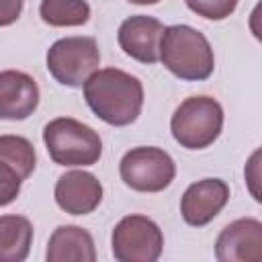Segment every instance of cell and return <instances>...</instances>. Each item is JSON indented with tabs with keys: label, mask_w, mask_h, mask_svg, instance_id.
<instances>
[{
	"label": "cell",
	"mask_w": 262,
	"mask_h": 262,
	"mask_svg": "<svg viewBox=\"0 0 262 262\" xmlns=\"http://www.w3.org/2000/svg\"><path fill=\"white\" fill-rule=\"evenodd\" d=\"M20 186L23 178L18 176V172L0 160V207L10 205L18 196Z\"/></svg>",
	"instance_id": "cell-18"
},
{
	"label": "cell",
	"mask_w": 262,
	"mask_h": 262,
	"mask_svg": "<svg viewBox=\"0 0 262 262\" xmlns=\"http://www.w3.org/2000/svg\"><path fill=\"white\" fill-rule=\"evenodd\" d=\"M39 14L51 27H80L90 18L86 0H41Z\"/></svg>",
	"instance_id": "cell-15"
},
{
	"label": "cell",
	"mask_w": 262,
	"mask_h": 262,
	"mask_svg": "<svg viewBox=\"0 0 262 262\" xmlns=\"http://www.w3.org/2000/svg\"><path fill=\"white\" fill-rule=\"evenodd\" d=\"M53 194L61 211L70 215H88L102 201V184L90 172L72 170L57 178Z\"/></svg>",
	"instance_id": "cell-11"
},
{
	"label": "cell",
	"mask_w": 262,
	"mask_h": 262,
	"mask_svg": "<svg viewBox=\"0 0 262 262\" xmlns=\"http://www.w3.org/2000/svg\"><path fill=\"white\" fill-rule=\"evenodd\" d=\"M111 248L119 262H156L164 248V235L154 219L127 215L115 225Z\"/></svg>",
	"instance_id": "cell-7"
},
{
	"label": "cell",
	"mask_w": 262,
	"mask_h": 262,
	"mask_svg": "<svg viewBox=\"0 0 262 262\" xmlns=\"http://www.w3.org/2000/svg\"><path fill=\"white\" fill-rule=\"evenodd\" d=\"M43 143L57 166H92L102 156L100 135L72 117H57L43 129Z\"/></svg>",
	"instance_id": "cell-3"
},
{
	"label": "cell",
	"mask_w": 262,
	"mask_h": 262,
	"mask_svg": "<svg viewBox=\"0 0 262 262\" xmlns=\"http://www.w3.org/2000/svg\"><path fill=\"white\" fill-rule=\"evenodd\" d=\"M160 61L176 78L207 80L215 70V55L207 37L190 25H170L160 39Z\"/></svg>",
	"instance_id": "cell-2"
},
{
	"label": "cell",
	"mask_w": 262,
	"mask_h": 262,
	"mask_svg": "<svg viewBox=\"0 0 262 262\" xmlns=\"http://www.w3.org/2000/svg\"><path fill=\"white\" fill-rule=\"evenodd\" d=\"M184 2L194 14L203 16V18L223 20L229 14H233L239 0H184Z\"/></svg>",
	"instance_id": "cell-17"
},
{
	"label": "cell",
	"mask_w": 262,
	"mask_h": 262,
	"mask_svg": "<svg viewBox=\"0 0 262 262\" xmlns=\"http://www.w3.org/2000/svg\"><path fill=\"white\" fill-rule=\"evenodd\" d=\"M164 29L166 27L158 18L135 14L121 23L117 41L129 57L141 63H156L160 59V39Z\"/></svg>",
	"instance_id": "cell-10"
},
{
	"label": "cell",
	"mask_w": 262,
	"mask_h": 262,
	"mask_svg": "<svg viewBox=\"0 0 262 262\" xmlns=\"http://www.w3.org/2000/svg\"><path fill=\"white\" fill-rule=\"evenodd\" d=\"M131 4H156V2H160V0H129Z\"/></svg>",
	"instance_id": "cell-20"
},
{
	"label": "cell",
	"mask_w": 262,
	"mask_h": 262,
	"mask_svg": "<svg viewBox=\"0 0 262 262\" xmlns=\"http://www.w3.org/2000/svg\"><path fill=\"white\" fill-rule=\"evenodd\" d=\"M33 244V225L23 215L0 217V262H23Z\"/></svg>",
	"instance_id": "cell-14"
},
{
	"label": "cell",
	"mask_w": 262,
	"mask_h": 262,
	"mask_svg": "<svg viewBox=\"0 0 262 262\" xmlns=\"http://www.w3.org/2000/svg\"><path fill=\"white\" fill-rule=\"evenodd\" d=\"M23 12V0H0V27H8L18 20Z\"/></svg>",
	"instance_id": "cell-19"
},
{
	"label": "cell",
	"mask_w": 262,
	"mask_h": 262,
	"mask_svg": "<svg viewBox=\"0 0 262 262\" xmlns=\"http://www.w3.org/2000/svg\"><path fill=\"white\" fill-rule=\"evenodd\" d=\"M45 63L59 84L78 88L98 70L100 51L92 37H63L47 49Z\"/></svg>",
	"instance_id": "cell-5"
},
{
	"label": "cell",
	"mask_w": 262,
	"mask_h": 262,
	"mask_svg": "<svg viewBox=\"0 0 262 262\" xmlns=\"http://www.w3.org/2000/svg\"><path fill=\"white\" fill-rule=\"evenodd\" d=\"M39 106L37 82L20 70L0 72V119L23 121Z\"/></svg>",
	"instance_id": "cell-12"
},
{
	"label": "cell",
	"mask_w": 262,
	"mask_h": 262,
	"mask_svg": "<svg viewBox=\"0 0 262 262\" xmlns=\"http://www.w3.org/2000/svg\"><path fill=\"white\" fill-rule=\"evenodd\" d=\"M223 108L213 96H190L178 104L170 119V129L186 149H205L221 133Z\"/></svg>",
	"instance_id": "cell-4"
},
{
	"label": "cell",
	"mask_w": 262,
	"mask_h": 262,
	"mask_svg": "<svg viewBox=\"0 0 262 262\" xmlns=\"http://www.w3.org/2000/svg\"><path fill=\"white\" fill-rule=\"evenodd\" d=\"M84 98L98 119L113 127H125L141 113L143 86L119 68H102L84 82Z\"/></svg>",
	"instance_id": "cell-1"
},
{
	"label": "cell",
	"mask_w": 262,
	"mask_h": 262,
	"mask_svg": "<svg viewBox=\"0 0 262 262\" xmlns=\"http://www.w3.org/2000/svg\"><path fill=\"white\" fill-rule=\"evenodd\" d=\"M229 201V186L221 178H203L192 182L180 199V215L192 227L211 223Z\"/></svg>",
	"instance_id": "cell-9"
},
{
	"label": "cell",
	"mask_w": 262,
	"mask_h": 262,
	"mask_svg": "<svg viewBox=\"0 0 262 262\" xmlns=\"http://www.w3.org/2000/svg\"><path fill=\"white\" fill-rule=\"evenodd\" d=\"M121 180L137 192H160L168 188L176 176L172 156L160 147H133L119 164Z\"/></svg>",
	"instance_id": "cell-6"
},
{
	"label": "cell",
	"mask_w": 262,
	"mask_h": 262,
	"mask_svg": "<svg viewBox=\"0 0 262 262\" xmlns=\"http://www.w3.org/2000/svg\"><path fill=\"white\" fill-rule=\"evenodd\" d=\"M47 262H94L96 248L92 235L80 225H59L45 250Z\"/></svg>",
	"instance_id": "cell-13"
},
{
	"label": "cell",
	"mask_w": 262,
	"mask_h": 262,
	"mask_svg": "<svg viewBox=\"0 0 262 262\" xmlns=\"http://www.w3.org/2000/svg\"><path fill=\"white\" fill-rule=\"evenodd\" d=\"M0 160L14 168L23 180H27L37 164L33 143L23 135H0Z\"/></svg>",
	"instance_id": "cell-16"
},
{
	"label": "cell",
	"mask_w": 262,
	"mask_h": 262,
	"mask_svg": "<svg viewBox=\"0 0 262 262\" xmlns=\"http://www.w3.org/2000/svg\"><path fill=\"white\" fill-rule=\"evenodd\" d=\"M219 262H260L262 260V223L254 217H242L225 225L215 242Z\"/></svg>",
	"instance_id": "cell-8"
}]
</instances>
